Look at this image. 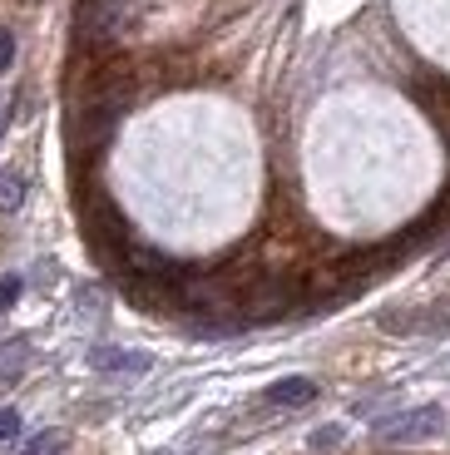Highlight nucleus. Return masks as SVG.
Wrapping results in <instances>:
<instances>
[{
	"mask_svg": "<svg viewBox=\"0 0 450 455\" xmlns=\"http://www.w3.org/2000/svg\"><path fill=\"white\" fill-rule=\"evenodd\" d=\"M125 109L119 104H100V100H69V124H65V144H69V159L75 169H90L109 148L114 129H119Z\"/></svg>",
	"mask_w": 450,
	"mask_h": 455,
	"instance_id": "f257e3e1",
	"label": "nucleus"
},
{
	"mask_svg": "<svg viewBox=\"0 0 450 455\" xmlns=\"http://www.w3.org/2000/svg\"><path fill=\"white\" fill-rule=\"evenodd\" d=\"M440 431H446L440 406H416V411H401V416L376 421V435H382V441H426V435H440Z\"/></svg>",
	"mask_w": 450,
	"mask_h": 455,
	"instance_id": "f03ea898",
	"label": "nucleus"
},
{
	"mask_svg": "<svg viewBox=\"0 0 450 455\" xmlns=\"http://www.w3.org/2000/svg\"><path fill=\"white\" fill-rule=\"evenodd\" d=\"M317 396V381H307V376H282V381H272L268 391H262V401L277 411H293V406H307V401Z\"/></svg>",
	"mask_w": 450,
	"mask_h": 455,
	"instance_id": "7ed1b4c3",
	"label": "nucleus"
},
{
	"mask_svg": "<svg viewBox=\"0 0 450 455\" xmlns=\"http://www.w3.org/2000/svg\"><path fill=\"white\" fill-rule=\"evenodd\" d=\"M94 366H100V371H144L149 356H139V352H114V347H100V352H94Z\"/></svg>",
	"mask_w": 450,
	"mask_h": 455,
	"instance_id": "20e7f679",
	"label": "nucleus"
},
{
	"mask_svg": "<svg viewBox=\"0 0 450 455\" xmlns=\"http://www.w3.org/2000/svg\"><path fill=\"white\" fill-rule=\"evenodd\" d=\"M25 356H30L25 341H0V381H15L25 371Z\"/></svg>",
	"mask_w": 450,
	"mask_h": 455,
	"instance_id": "39448f33",
	"label": "nucleus"
},
{
	"mask_svg": "<svg viewBox=\"0 0 450 455\" xmlns=\"http://www.w3.org/2000/svg\"><path fill=\"white\" fill-rule=\"evenodd\" d=\"M20 204H25V179L5 169V173H0V213H15Z\"/></svg>",
	"mask_w": 450,
	"mask_h": 455,
	"instance_id": "423d86ee",
	"label": "nucleus"
},
{
	"mask_svg": "<svg viewBox=\"0 0 450 455\" xmlns=\"http://www.w3.org/2000/svg\"><path fill=\"white\" fill-rule=\"evenodd\" d=\"M65 451V435L60 431H45V435H35L30 445H25V455H60Z\"/></svg>",
	"mask_w": 450,
	"mask_h": 455,
	"instance_id": "0eeeda50",
	"label": "nucleus"
},
{
	"mask_svg": "<svg viewBox=\"0 0 450 455\" xmlns=\"http://www.w3.org/2000/svg\"><path fill=\"white\" fill-rule=\"evenodd\" d=\"M15 297H20V277H0V312L15 307Z\"/></svg>",
	"mask_w": 450,
	"mask_h": 455,
	"instance_id": "6e6552de",
	"label": "nucleus"
},
{
	"mask_svg": "<svg viewBox=\"0 0 450 455\" xmlns=\"http://www.w3.org/2000/svg\"><path fill=\"white\" fill-rule=\"evenodd\" d=\"M15 435H20V416L15 411H0V445L15 441Z\"/></svg>",
	"mask_w": 450,
	"mask_h": 455,
	"instance_id": "1a4fd4ad",
	"label": "nucleus"
},
{
	"mask_svg": "<svg viewBox=\"0 0 450 455\" xmlns=\"http://www.w3.org/2000/svg\"><path fill=\"white\" fill-rule=\"evenodd\" d=\"M11 60H15V35L5 30V25H0V75L11 69Z\"/></svg>",
	"mask_w": 450,
	"mask_h": 455,
	"instance_id": "9d476101",
	"label": "nucleus"
},
{
	"mask_svg": "<svg viewBox=\"0 0 450 455\" xmlns=\"http://www.w3.org/2000/svg\"><path fill=\"white\" fill-rule=\"evenodd\" d=\"M337 441H342V431H337V426H322V431L312 435V445H317V451H326V445H337Z\"/></svg>",
	"mask_w": 450,
	"mask_h": 455,
	"instance_id": "9b49d317",
	"label": "nucleus"
},
{
	"mask_svg": "<svg viewBox=\"0 0 450 455\" xmlns=\"http://www.w3.org/2000/svg\"><path fill=\"white\" fill-rule=\"evenodd\" d=\"M5 119H11V104H0V134H5Z\"/></svg>",
	"mask_w": 450,
	"mask_h": 455,
	"instance_id": "f8f14e48",
	"label": "nucleus"
}]
</instances>
